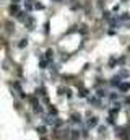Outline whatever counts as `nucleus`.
I'll use <instances>...</instances> for the list:
<instances>
[{"label":"nucleus","mask_w":130,"mask_h":140,"mask_svg":"<svg viewBox=\"0 0 130 140\" xmlns=\"http://www.w3.org/2000/svg\"><path fill=\"white\" fill-rule=\"evenodd\" d=\"M130 88V83H122V85H120V90H122V91H125V90H129Z\"/></svg>","instance_id":"f257e3e1"},{"label":"nucleus","mask_w":130,"mask_h":140,"mask_svg":"<svg viewBox=\"0 0 130 140\" xmlns=\"http://www.w3.org/2000/svg\"><path fill=\"white\" fill-rule=\"evenodd\" d=\"M15 2H18V0H15Z\"/></svg>","instance_id":"f03ea898"}]
</instances>
